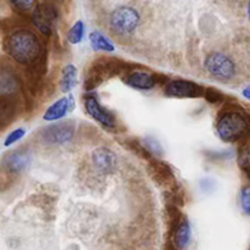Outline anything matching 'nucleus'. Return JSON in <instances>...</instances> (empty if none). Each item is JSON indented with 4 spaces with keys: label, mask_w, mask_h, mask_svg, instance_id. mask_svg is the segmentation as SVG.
Returning <instances> with one entry per match:
<instances>
[{
    "label": "nucleus",
    "mask_w": 250,
    "mask_h": 250,
    "mask_svg": "<svg viewBox=\"0 0 250 250\" xmlns=\"http://www.w3.org/2000/svg\"><path fill=\"white\" fill-rule=\"evenodd\" d=\"M243 95L247 98V99L250 100V87L246 88V89L243 90Z\"/></svg>",
    "instance_id": "obj_26"
},
{
    "label": "nucleus",
    "mask_w": 250,
    "mask_h": 250,
    "mask_svg": "<svg viewBox=\"0 0 250 250\" xmlns=\"http://www.w3.org/2000/svg\"><path fill=\"white\" fill-rule=\"evenodd\" d=\"M4 46L7 55L21 65H34L42 55L38 37L27 29H20L10 34Z\"/></svg>",
    "instance_id": "obj_1"
},
{
    "label": "nucleus",
    "mask_w": 250,
    "mask_h": 250,
    "mask_svg": "<svg viewBox=\"0 0 250 250\" xmlns=\"http://www.w3.org/2000/svg\"><path fill=\"white\" fill-rule=\"evenodd\" d=\"M205 70L220 82H229L237 75V65L233 59L221 51H212L205 59Z\"/></svg>",
    "instance_id": "obj_3"
},
{
    "label": "nucleus",
    "mask_w": 250,
    "mask_h": 250,
    "mask_svg": "<svg viewBox=\"0 0 250 250\" xmlns=\"http://www.w3.org/2000/svg\"><path fill=\"white\" fill-rule=\"evenodd\" d=\"M24 134H26V131H24L23 128L15 129V131H12L11 133H10L9 136L6 137V139H5L4 146H12V144L17 143V142H19L20 139L23 138Z\"/></svg>",
    "instance_id": "obj_23"
},
{
    "label": "nucleus",
    "mask_w": 250,
    "mask_h": 250,
    "mask_svg": "<svg viewBox=\"0 0 250 250\" xmlns=\"http://www.w3.org/2000/svg\"><path fill=\"white\" fill-rule=\"evenodd\" d=\"M56 10L46 4L38 5L32 14V22L44 36H50L53 32V24L56 20Z\"/></svg>",
    "instance_id": "obj_9"
},
{
    "label": "nucleus",
    "mask_w": 250,
    "mask_h": 250,
    "mask_svg": "<svg viewBox=\"0 0 250 250\" xmlns=\"http://www.w3.org/2000/svg\"><path fill=\"white\" fill-rule=\"evenodd\" d=\"M190 239H192V231H190L189 222L187 219L182 217L173 229V244L177 249L186 250L189 247Z\"/></svg>",
    "instance_id": "obj_15"
},
{
    "label": "nucleus",
    "mask_w": 250,
    "mask_h": 250,
    "mask_svg": "<svg viewBox=\"0 0 250 250\" xmlns=\"http://www.w3.org/2000/svg\"><path fill=\"white\" fill-rule=\"evenodd\" d=\"M89 42L94 50L107 51V53H111V51L115 50V46L111 43V41L99 31H94L90 33Z\"/></svg>",
    "instance_id": "obj_18"
},
{
    "label": "nucleus",
    "mask_w": 250,
    "mask_h": 250,
    "mask_svg": "<svg viewBox=\"0 0 250 250\" xmlns=\"http://www.w3.org/2000/svg\"><path fill=\"white\" fill-rule=\"evenodd\" d=\"M121 70L122 67L120 66V62L117 60L99 59L98 61H94V63L88 70L87 77H85L84 81V89H94L98 85L102 84L106 78L117 75Z\"/></svg>",
    "instance_id": "obj_4"
},
{
    "label": "nucleus",
    "mask_w": 250,
    "mask_h": 250,
    "mask_svg": "<svg viewBox=\"0 0 250 250\" xmlns=\"http://www.w3.org/2000/svg\"><path fill=\"white\" fill-rule=\"evenodd\" d=\"M84 109L92 119L99 122L105 128H116V119H115L114 114L111 111H109L106 107L103 106L95 95L89 94L84 98Z\"/></svg>",
    "instance_id": "obj_8"
},
{
    "label": "nucleus",
    "mask_w": 250,
    "mask_h": 250,
    "mask_svg": "<svg viewBox=\"0 0 250 250\" xmlns=\"http://www.w3.org/2000/svg\"><path fill=\"white\" fill-rule=\"evenodd\" d=\"M73 106H75V100H73L72 95L61 98V99L54 103L46 110L45 114H44V120L45 121H58V120H61L73 109Z\"/></svg>",
    "instance_id": "obj_14"
},
{
    "label": "nucleus",
    "mask_w": 250,
    "mask_h": 250,
    "mask_svg": "<svg viewBox=\"0 0 250 250\" xmlns=\"http://www.w3.org/2000/svg\"><path fill=\"white\" fill-rule=\"evenodd\" d=\"M44 143L50 146H62L70 143L75 137V124L72 121L58 122L43 128L41 133Z\"/></svg>",
    "instance_id": "obj_6"
},
{
    "label": "nucleus",
    "mask_w": 250,
    "mask_h": 250,
    "mask_svg": "<svg viewBox=\"0 0 250 250\" xmlns=\"http://www.w3.org/2000/svg\"><path fill=\"white\" fill-rule=\"evenodd\" d=\"M19 89V76L11 66H0V97H14Z\"/></svg>",
    "instance_id": "obj_10"
},
{
    "label": "nucleus",
    "mask_w": 250,
    "mask_h": 250,
    "mask_svg": "<svg viewBox=\"0 0 250 250\" xmlns=\"http://www.w3.org/2000/svg\"><path fill=\"white\" fill-rule=\"evenodd\" d=\"M158 78L154 75L146 72V71H132L127 73L124 78V82L128 87L139 90H150L158 83Z\"/></svg>",
    "instance_id": "obj_13"
},
{
    "label": "nucleus",
    "mask_w": 250,
    "mask_h": 250,
    "mask_svg": "<svg viewBox=\"0 0 250 250\" xmlns=\"http://www.w3.org/2000/svg\"><path fill=\"white\" fill-rule=\"evenodd\" d=\"M205 89L198 83L187 80H173L165 85L166 97L170 98H202Z\"/></svg>",
    "instance_id": "obj_7"
},
{
    "label": "nucleus",
    "mask_w": 250,
    "mask_h": 250,
    "mask_svg": "<svg viewBox=\"0 0 250 250\" xmlns=\"http://www.w3.org/2000/svg\"><path fill=\"white\" fill-rule=\"evenodd\" d=\"M204 97L205 99H207L209 103H211V104H217V103H220L222 99H224V95H222L219 90L212 89V88H208V89H205Z\"/></svg>",
    "instance_id": "obj_25"
},
{
    "label": "nucleus",
    "mask_w": 250,
    "mask_h": 250,
    "mask_svg": "<svg viewBox=\"0 0 250 250\" xmlns=\"http://www.w3.org/2000/svg\"><path fill=\"white\" fill-rule=\"evenodd\" d=\"M238 164L242 170L250 177V146L242 149L238 156Z\"/></svg>",
    "instance_id": "obj_20"
},
{
    "label": "nucleus",
    "mask_w": 250,
    "mask_h": 250,
    "mask_svg": "<svg viewBox=\"0 0 250 250\" xmlns=\"http://www.w3.org/2000/svg\"><path fill=\"white\" fill-rule=\"evenodd\" d=\"M93 164L95 168L103 175H107L115 171L117 165L116 155L107 148H98L93 153Z\"/></svg>",
    "instance_id": "obj_11"
},
{
    "label": "nucleus",
    "mask_w": 250,
    "mask_h": 250,
    "mask_svg": "<svg viewBox=\"0 0 250 250\" xmlns=\"http://www.w3.org/2000/svg\"><path fill=\"white\" fill-rule=\"evenodd\" d=\"M31 163V154L26 148H20L5 156L4 166L9 172L20 173L26 170Z\"/></svg>",
    "instance_id": "obj_12"
},
{
    "label": "nucleus",
    "mask_w": 250,
    "mask_h": 250,
    "mask_svg": "<svg viewBox=\"0 0 250 250\" xmlns=\"http://www.w3.org/2000/svg\"><path fill=\"white\" fill-rule=\"evenodd\" d=\"M12 6L19 11H29L36 6L37 0H9Z\"/></svg>",
    "instance_id": "obj_21"
},
{
    "label": "nucleus",
    "mask_w": 250,
    "mask_h": 250,
    "mask_svg": "<svg viewBox=\"0 0 250 250\" xmlns=\"http://www.w3.org/2000/svg\"><path fill=\"white\" fill-rule=\"evenodd\" d=\"M248 16H249V20H250V1H249V5H248Z\"/></svg>",
    "instance_id": "obj_27"
},
{
    "label": "nucleus",
    "mask_w": 250,
    "mask_h": 250,
    "mask_svg": "<svg viewBox=\"0 0 250 250\" xmlns=\"http://www.w3.org/2000/svg\"><path fill=\"white\" fill-rule=\"evenodd\" d=\"M84 36V24L82 21H77L67 33V39L71 44H78L82 42Z\"/></svg>",
    "instance_id": "obj_19"
},
{
    "label": "nucleus",
    "mask_w": 250,
    "mask_h": 250,
    "mask_svg": "<svg viewBox=\"0 0 250 250\" xmlns=\"http://www.w3.org/2000/svg\"><path fill=\"white\" fill-rule=\"evenodd\" d=\"M150 173L154 180L163 186L172 185L175 182L173 171L171 170L167 164L163 161H153L150 165Z\"/></svg>",
    "instance_id": "obj_16"
},
{
    "label": "nucleus",
    "mask_w": 250,
    "mask_h": 250,
    "mask_svg": "<svg viewBox=\"0 0 250 250\" xmlns=\"http://www.w3.org/2000/svg\"><path fill=\"white\" fill-rule=\"evenodd\" d=\"M250 129L249 120L239 111H227L219 117L216 132L220 138L227 143L239 141L248 134Z\"/></svg>",
    "instance_id": "obj_2"
},
{
    "label": "nucleus",
    "mask_w": 250,
    "mask_h": 250,
    "mask_svg": "<svg viewBox=\"0 0 250 250\" xmlns=\"http://www.w3.org/2000/svg\"><path fill=\"white\" fill-rule=\"evenodd\" d=\"M143 146L146 149V151H148L149 154H154V155L160 156L161 153H163L160 144H159L158 142H156L155 139H153V138L144 139Z\"/></svg>",
    "instance_id": "obj_22"
},
{
    "label": "nucleus",
    "mask_w": 250,
    "mask_h": 250,
    "mask_svg": "<svg viewBox=\"0 0 250 250\" xmlns=\"http://www.w3.org/2000/svg\"><path fill=\"white\" fill-rule=\"evenodd\" d=\"M141 16L137 10L129 6H121L110 16V27L117 36H129L138 27Z\"/></svg>",
    "instance_id": "obj_5"
},
{
    "label": "nucleus",
    "mask_w": 250,
    "mask_h": 250,
    "mask_svg": "<svg viewBox=\"0 0 250 250\" xmlns=\"http://www.w3.org/2000/svg\"><path fill=\"white\" fill-rule=\"evenodd\" d=\"M242 209L247 215H250V186H246L241 193Z\"/></svg>",
    "instance_id": "obj_24"
},
{
    "label": "nucleus",
    "mask_w": 250,
    "mask_h": 250,
    "mask_svg": "<svg viewBox=\"0 0 250 250\" xmlns=\"http://www.w3.org/2000/svg\"><path fill=\"white\" fill-rule=\"evenodd\" d=\"M77 83V68L73 65H66L62 68L60 78V87L63 93H68L75 88Z\"/></svg>",
    "instance_id": "obj_17"
}]
</instances>
